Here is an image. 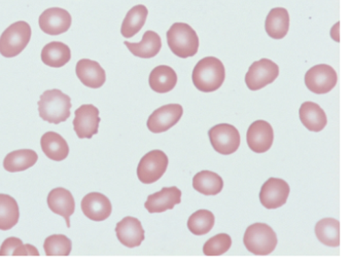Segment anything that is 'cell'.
I'll return each instance as SVG.
<instances>
[{
  "label": "cell",
  "instance_id": "5b68a950",
  "mask_svg": "<svg viewBox=\"0 0 351 266\" xmlns=\"http://www.w3.org/2000/svg\"><path fill=\"white\" fill-rule=\"evenodd\" d=\"M32 27L25 21L16 22L0 36V54L5 58H14L21 54L29 44Z\"/></svg>",
  "mask_w": 351,
  "mask_h": 266
},
{
  "label": "cell",
  "instance_id": "7c38bea8",
  "mask_svg": "<svg viewBox=\"0 0 351 266\" xmlns=\"http://www.w3.org/2000/svg\"><path fill=\"white\" fill-rule=\"evenodd\" d=\"M289 184L278 178H269L261 188V204L269 210L280 208L287 202L289 196Z\"/></svg>",
  "mask_w": 351,
  "mask_h": 266
},
{
  "label": "cell",
  "instance_id": "836d02e7",
  "mask_svg": "<svg viewBox=\"0 0 351 266\" xmlns=\"http://www.w3.org/2000/svg\"><path fill=\"white\" fill-rule=\"evenodd\" d=\"M23 245L22 239H18V237H9L3 241L1 248H0V256L13 255L14 252Z\"/></svg>",
  "mask_w": 351,
  "mask_h": 266
},
{
  "label": "cell",
  "instance_id": "9a60e30c",
  "mask_svg": "<svg viewBox=\"0 0 351 266\" xmlns=\"http://www.w3.org/2000/svg\"><path fill=\"white\" fill-rule=\"evenodd\" d=\"M82 211L90 220L100 222L106 220L112 212V206L108 196L99 192H91L84 196Z\"/></svg>",
  "mask_w": 351,
  "mask_h": 266
},
{
  "label": "cell",
  "instance_id": "277c9868",
  "mask_svg": "<svg viewBox=\"0 0 351 266\" xmlns=\"http://www.w3.org/2000/svg\"><path fill=\"white\" fill-rule=\"evenodd\" d=\"M243 243L250 253L266 256L276 248L277 235L266 223H254L246 229Z\"/></svg>",
  "mask_w": 351,
  "mask_h": 266
},
{
  "label": "cell",
  "instance_id": "e0dca14e",
  "mask_svg": "<svg viewBox=\"0 0 351 266\" xmlns=\"http://www.w3.org/2000/svg\"><path fill=\"white\" fill-rule=\"evenodd\" d=\"M182 202V191L176 186L164 187L160 191L147 196L145 207L149 213H164L172 210L176 204Z\"/></svg>",
  "mask_w": 351,
  "mask_h": 266
},
{
  "label": "cell",
  "instance_id": "30bf717a",
  "mask_svg": "<svg viewBox=\"0 0 351 266\" xmlns=\"http://www.w3.org/2000/svg\"><path fill=\"white\" fill-rule=\"evenodd\" d=\"M73 120V130L77 133L80 139H92L98 134L100 118L99 110L91 104L82 105L75 112Z\"/></svg>",
  "mask_w": 351,
  "mask_h": 266
},
{
  "label": "cell",
  "instance_id": "d4e9b609",
  "mask_svg": "<svg viewBox=\"0 0 351 266\" xmlns=\"http://www.w3.org/2000/svg\"><path fill=\"white\" fill-rule=\"evenodd\" d=\"M71 49L60 42H52L44 46L42 51V61L47 66L60 68L71 61Z\"/></svg>",
  "mask_w": 351,
  "mask_h": 266
},
{
  "label": "cell",
  "instance_id": "4316f807",
  "mask_svg": "<svg viewBox=\"0 0 351 266\" xmlns=\"http://www.w3.org/2000/svg\"><path fill=\"white\" fill-rule=\"evenodd\" d=\"M149 10L143 5H135L127 13L123 21L121 34L124 38H131L138 34L147 21Z\"/></svg>",
  "mask_w": 351,
  "mask_h": 266
},
{
  "label": "cell",
  "instance_id": "1f68e13d",
  "mask_svg": "<svg viewBox=\"0 0 351 266\" xmlns=\"http://www.w3.org/2000/svg\"><path fill=\"white\" fill-rule=\"evenodd\" d=\"M47 256H69L73 249V243L64 235H53L47 237L44 243Z\"/></svg>",
  "mask_w": 351,
  "mask_h": 266
},
{
  "label": "cell",
  "instance_id": "e575fe53",
  "mask_svg": "<svg viewBox=\"0 0 351 266\" xmlns=\"http://www.w3.org/2000/svg\"><path fill=\"white\" fill-rule=\"evenodd\" d=\"M14 256H22V255H32V256H40V252L34 245H21L13 254Z\"/></svg>",
  "mask_w": 351,
  "mask_h": 266
},
{
  "label": "cell",
  "instance_id": "d6a6232c",
  "mask_svg": "<svg viewBox=\"0 0 351 266\" xmlns=\"http://www.w3.org/2000/svg\"><path fill=\"white\" fill-rule=\"evenodd\" d=\"M232 239L227 233H219L209 239L203 245V253L206 256H219L229 251Z\"/></svg>",
  "mask_w": 351,
  "mask_h": 266
},
{
  "label": "cell",
  "instance_id": "6da1fadb",
  "mask_svg": "<svg viewBox=\"0 0 351 266\" xmlns=\"http://www.w3.org/2000/svg\"><path fill=\"white\" fill-rule=\"evenodd\" d=\"M193 83L199 91L211 93L223 85L226 69L223 62L215 57H206L199 61L193 70Z\"/></svg>",
  "mask_w": 351,
  "mask_h": 266
},
{
  "label": "cell",
  "instance_id": "4fadbf2b",
  "mask_svg": "<svg viewBox=\"0 0 351 266\" xmlns=\"http://www.w3.org/2000/svg\"><path fill=\"white\" fill-rule=\"evenodd\" d=\"M71 14L60 8H51L40 15V27L49 36H60L69 31L71 26Z\"/></svg>",
  "mask_w": 351,
  "mask_h": 266
},
{
  "label": "cell",
  "instance_id": "ac0fdd59",
  "mask_svg": "<svg viewBox=\"0 0 351 266\" xmlns=\"http://www.w3.org/2000/svg\"><path fill=\"white\" fill-rule=\"evenodd\" d=\"M48 206L55 214L60 215L71 227V216L75 211V200L69 190L58 187L51 190L48 196Z\"/></svg>",
  "mask_w": 351,
  "mask_h": 266
},
{
  "label": "cell",
  "instance_id": "cb8c5ba5",
  "mask_svg": "<svg viewBox=\"0 0 351 266\" xmlns=\"http://www.w3.org/2000/svg\"><path fill=\"white\" fill-rule=\"evenodd\" d=\"M267 34L273 40H282L289 29V15L287 10L275 8L270 11L265 23Z\"/></svg>",
  "mask_w": 351,
  "mask_h": 266
},
{
  "label": "cell",
  "instance_id": "7a4b0ae2",
  "mask_svg": "<svg viewBox=\"0 0 351 266\" xmlns=\"http://www.w3.org/2000/svg\"><path fill=\"white\" fill-rule=\"evenodd\" d=\"M38 105L40 118L55 124L69 120L73 107L71 97L57 89L45 92Z\"/></svg>",
  "mask_w": 351,
  "mask_h": 266
},
{
  "label": "cell",
  "instance_id": "52a82bcc",
  "mask_svg": "<svg viewBox=\"0 0 351 266\" xmlns=\"http://www.w3.org/2000/svg\"><path fill=\"white\" fill-rule=\"evenodd\" d=\"M209 140L213 149L219 155H230L240 146L239 131L229 124H219L208 131Z\"/></svg>",
  "mask_w": 351,
  "mask_h": 266
},
{
  "label": "cell",
  "instance_id": "f1b7e54d",
  "mask_svg": "<svg viewBox=\"0 0 351 266\" xmlns=\"http://www.w3.org/2000/svg\"><path fill=\"white\" fill-rule=\"evenodd\" d=\"M20 218L17 200L9 194H0V230H10Z\"/></svg>",
  "mask_w": 351,
  "mask_h": 266
},
{
  "label": "cell",
  "instance_id": "8fae6325",
  "mask_svg": "<svg viewBox=\"0 0 351 266\" xmlns=\"http://www.w3.org/2000/svg\"><path fill=\"white\" fill-rule=\"evenodd\" d=\"M184 114V108L180 104H168L153 112L147 120V129L152 133L160 134L176 126Z\"/></svg>",
  "mask_w": 351,
  "mask_h": 266
},
{
  "label": "cell",
  "instance_id": "f546056e",
  "mask_svg": "<svg viewBox=\"0 0 351 266\" xmlns=\"http://www.w3.org/2000/svg\"><path fill=\"white\" fill-rule=\"evenodd\" d=\"M315 235L318 241L328 247L340 245V222L337 219L324 218L315 225Z\"/></svg>",
  "mask_w": 351,
  "mask_h": 266
},
{
  "label": "cell",
  "instance_id": "3957f363",
  "mask_svg": "<svg viewBox=\"0 0 351 266\" xmlns=\"http://www.w3.org/2000/svg\"><path fill=\"white\" fill-rule=\"evenodd\" d=\"M170 50L182 59L194 57L199 50V38L196 31L186 23H174L167 31Z\"/></svg>",
  "mask_w": 351,
  "mask_h": 266
},
{
  "label": "cell",
  "instance_id": "7402d4cb",
  "mask_svg": "<svg viewBox=\"0 0 351 266\" xmlns=\"http://www.w3.org/2000/svg\"><path fill=\"white\" fill-rule=\"evenodd\" d=\"M40 146L48 159L62 161L69 157V146L58 133L47 132L40 139Z\"/></svg>",
  "mask_w": 351,
  "mask_h": 266
},
{
  "label": "cell",
  "instance_id": "44dd1931",
  "mask_svg": "<svg viewBox=\"0 0 351 266\" xmlns=\"http://www.w3.org/2000/svg\"><path fill=\"white\" fill-rule=\"evenodd\" d=\"M125 46L130 51L131 54L135 57L143 59H151L157 56L162 49V40L159 34L156 32L149 31L143 34V40L137 44L125 42Z\"/></svg>",
  "mask_w": 351,
  "mask_h": 266
},
{
  "label": "cell",
  "instance_id": "484cf974",
  "mask_svg": "<svg viewBox=\"0 0 351 266\" xmlns=\"http://www.w3.org/2000/svg\"><path fill=\"white\" fill-rule=\"evenodd\" d=\"M38 161V155L32 149H20L9 153L3 161V168L8 172H23L34 167Z\"/></svg>",
  "mask_w": 351,
  "mask_h": 266
},
{
  "label": "cell",
  "instance_id": "603a6c76",
  "mask_svg": "<svg viewBox=\"0 0 351 266\" xmlns=\"http://www.w3.org/2000/svg\"><path fill=\"white\" fill-rule=\"evenodd\" d=\"M149 83V87L156 93H168L176 88L178 83V75L171 67L160 65L152 71Z\"/></svg>",
  "mask_w": 351,
  "mask_h": 266
},
{
  "label": "cell",
  "instance_id": "ba28073f",
  "mask_svg": "<svg viewBox=\"0 0 351 266\" xmlns=\"http://www.w3.org/2000/svg\"><path fill=\"white\" fill-rule=\"evenodd\" d=\"M279 67L269 59H261L252 63L245 75V83L252 91H258L275 81L278 77Z\"/></svg>",
  "mask_w": 351,
  "mask_h": 266
},
{
  "label": "cell",
  "instance_id": "2e32d148",
  "mask_svg": "<svg viewBox=\"0 0 351 266\" xmlns=\"http://www.w3.org/2000/svg\"><path fill=\"white\" fill-rule=\"evenodd\" d=\"M117 237L127 248H135L145 241V229L141 221L134 217H125L117 224Z\"/></svg>",
  "mask_w": 351,
  "mask_h": 266
},
{
  "label": "cell",
  "instance_id": "8992f818",
  "mask_svg": "<svg viewBox=\"0 0 351 266\" xmlns=\"http://www.w3.org/2000/svg\"><path fill=\"white\" fill-rule=\"evenodd\" d=\"M169 159L159 149L149 151L139 161L137 177L143 184H153L161 179L168 168Z\"/></svg>",
  "mask_w": 351,
  "mask_h": 266
},
{
  "label": "cell",
  "instance_id": "83f0119b",
  "mask_svg": "<svg viewBox=\"0 0 351 266\" xmlns=\"http://www.w3.org/2000/svg\"><path fill=\"white\" fill-rule=\"evenodd\" d=\"M193 187L204 196H217L223 190V181L215 172H199L193 178Z\"/></svg>",
  "mask_w": 351,
  "mask_h": 266
},
{
  "label": "cell",
  "instance_id": "5bb4252c",
  "mask_svg": "<svg viewBox=\"0 0 351 266\" xmlns=\"http://www.w3.org/2000/svg\"><path fill=\"white\" fill-rule=\"evenodd\" d=\"M248 147L256 153H265L272 147L274 131L269 122L256 120L250 124L246 134Z\"/></svg>",
  "mask_w": 351,
  "mask_h": 266
},
{
  "label": "cell",
  "instance_id": "ffe728a7",
  "mask_svg": "<svg viewBox=\"0 0 351 266\" xmlns=\"http://www.w3.org/2000/svg\"><path fill=\"white\" fill-rule=\"evenodd\" d=\"M300 120L307 130L320 132L328 124L326 112L314 102H304L299 110Z\"/></svg>",
  "mask_w": 351,
  "mask_h": 266
},
{
  "label": "cell",
  "instance_id": "4dcf8cb0",
  "mask_svg": "<svg viewBox=\"0 0 351 266\" xmlns=\"http://www.w3.org/2000/svg\"><path fill=\"white\" fill-rule=\"evenodd\" d=\"M215 223L213 213L208 210H199L191 215L188 220V227L193 235H204L210 232Z\"/></svg>",
  "mask_w": 351,
  "mask_h": 266
},
{
  "label": "cell",
  "instance_id": "9c48e42d",
  "mask_svg": "<svg viewBox=\"0 0 351 266\" xmlns=\"http://www.w3.org/2000/svg\"><path fill=\"white\" fill-rule=\"evenodd\" d=\"M338 75L330 65L319 64L312 67L305 75V85L312 93L324 95L336 87Z\"/></svg>",
  "mask_w": 351,
  "mask_h": 266
},
{
  "label": "cell",
  "instance_id": "d6986e66",
  "mask_svg": "<svg viewBox=\"0 0 351 266\" xmlns=\"http://www.w3.org/2000/svg\"><path fill=\"white\" fill-rule=\"evenodd\" d=\"M77 79L86 87L99 89L106 81V73L99 63L90 59H82L75 68Z\"/></svg>",
  "mask_w": 351,
  "mask_h": 266
}]
</instances>
